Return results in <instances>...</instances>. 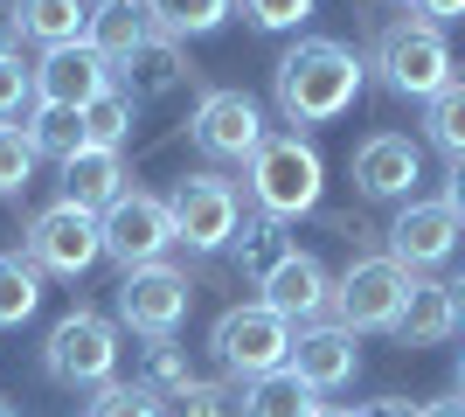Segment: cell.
<instances>
[{
    "label": "cell",
    "instance_id": "obj_11",
    "mask_svg": "<svg viewBox=\"0 0 465 417\" xmlns=\"http://www.w3.org/2000/svg\"><path fill=\"white\" fill-rule=\"evenodd\" d=\"M188 133H194V146H202L209 160L251 167L257 146L272 139V125H264V104H257L251 91H202V104H194Z\"/></svg>",
    "mask_w": 465,
    "mask_h": 417
},
{
    "label": "cell",
    "instance_id": "obj_19",
    "mask_svg": "<svg viewBox=\"0 0 465 417\" xmlns=\"http://www.w3.org/2000/svg\"><path fill=\"white\" fill-rule=\"evenodd\" d=\"M118 195H125V160H118V154L84 146L77 160H63V202H77V209H91V216H104Z\"/></svg>",
    "mask_w": 465,
    "mask_h": 417
},
{
    "label": "cell",
    "instance_id": "obj_14",
    "mask_svg": "<svg viewBox=\"0 0 465 417\" xmlns=\"http://www.w3.org/2000/svg\"><path fill=\"white\" fill-rule=\"evenodd\" d=\"M112 63L97 56L91 42H63V49H42L35 63V104H63V112H84L112 91Z\"/></svg>",
    "mask_w": 465,
    "mask_h": 417
},
{
    "label": "cell",
    "instance_id": "obj_43",
    "mask_svg": "<svg viewBox=\"0 0 465 417\" xmlns=\"http://www.w3.org/2000/svg\"><path fill=\"white\" fill-rule=\"evenodd\" d=\"M459 397H465V355H459Z\"/></svg>",
    "mask_w": 465,
    "mask_h": 417
},
{
    "label": "cell",
    "instance_id": "obj_32",
    "mask_svg": "<svg viewBox=\"0 0 465 417\" xmlns=\"http://www.w3.org/2000/svg\"><path fill=\"white\" fill-rule=\"evenodd\" d=\"M312 7H320V0H243L251 28H264V35H299L312 21Z\"/></svg>",
    "mask_w": 465,
    "mask_h": 417
},
{
    "label": "cell",
    "instance_id": "obj_5",
    "mask_svg": "<svg viewBox=\"0 0 465 417\" xmlns=\"http://www.w3.org/2000/svg\"><path fill=\"white\" fill-rule=\"evenodd\" d=\"M42 369L63 390H104L118 382V320L97 306H70L42 341Z\"/></svg>",
    "mask_w": 465,
    "mask_h": 417
},
{
    "label": "cell",
    "instance_id": "obj_31",
    "mask_svg": "<svg viewBox=\"0 0 465 417\" xmlns=\"http://www.w3.org/2000/svg\"><path fill=\"white\" fill-rule=\"evenodd\" d=\"M84 417H167V403H153L139 382H104V390H91Z\"/></svg>",
    "mask_w": 465,
    "mask_h": 417
},
{
    "label": "cell",
    "instance_id": "obj_20",
    "mask_svg": "<svg viewBox=\"0 0 465 417\" xmlns=\"http://www.w3.org/2000/svg\"><path fill=\"white\" fill-rule=\"evenodd\" d=\"M146 35H153V21H146L139 0H97V7H91V28H84V42H91L104 63H125Z\"/></svg>",
    "mask_w": 465,
    "mask_h": 417
},
{
    "label": "cell",
    "instance_id": "obj_2",
    "mask_svg": "<svg viewBox=\"0 0 465 417\" xmlns=\"http://www.w3.org/2000/svg\"><path fill=\"white\" fill-rule=\"evenodd\" d=\"M320 195H327V160H320V146H312L306 133H272L264 146H257L251 160V202L264 209L272 223H299L320 209Z\"/></svg>",
    "mask_w": 465,
    "mask_h": 417
},
{
    "label": "cell",
    "instance_id": "obj_28",
    "mask_svg": "<svg viewBox=\"0 0 465 417\" xmlns=\"http://www.w3.org/2000/svg\"><path fill=\"white\" fill-rule=\"evenodd\" d=\"M424 139L445 160H465V77H451L445 91L424 104Z\"/></svg>",
    "mask_w": 465,
    "mask_h": 417
},
{
    "label": "cell",
    "instance_id": "obj_4",
    "mask_svg": "<svg viewBox=\"0 0 465 417\" xmlns=\"http://www.w3.org/2000/svg\"><path fill=\"white\" fill-rule=\"evenodd\" d=\"M209 355L230 382H257L292 362V320H278L264 299H243V306H223L209 327Z\"/></svg>",
    "mask_w": 465,
    "mask_h": 417
},
{
    "label": "cell",
    "instance_id": "obj_7",
    "mask_svg": "<svg viewBox=\"0 0 465 417\" xmlns=\"http://www.w3.org/2000/svg\"><path fill=\"white\" fill-rule=\"evenodd\" d=\"M167 216H174V243L188 251H230L236 230H243V195H236V181L223 174H181L167 188Z\"/></svg>",
    "mask_w": 465,
    "mask_h": 417
},
{
    "label": "cell",
    "instance_id": "obj_18",
    "mask_svg": "<svg viewBox=\"0 0 465 417\" xmlns=\"http://www.w3.org/2000/svg\"><path fill=\"white\" fill-rule=\"evenodd\" d=\"M389 334L403 341V348H438V341L459 334V299H451V278H410V299L403 313H396V327Z\"/></svg>",
    "mask_w": 465,
    "mask_h": 417
},
{
    "label": "cell",
    "instance_id": "obj_37",
    "mask_svg": "<svg viewBox=\"0 0 465 417\" xmlns=\"http://www.w3.org/2000/svg\"><path fill=\"white\" fill-rule=\"evenodd\" d=\"M15 56H21V21L0 15V63H15Z\"/></svg>",
    "mask_w": 465,
    "mask_h": 417
},
{
    "label": "cell",
    "instance_id": "obj_38",
    "mask_svg": "<svg viewBox=\"0 0 465 417\" xmlns=\"http://www.w3.org/2000/svg\"><path fill=\"white\" fill-rule=\"evenodd\" d=\"M354 417H417V403H403V397H382V403H369V411H354Z\"/></svg>",
    "mask_w": 465,
    "mask_h": 417
},
{
    "label": "cell",
    "instance_id": "obj_17",
    "mask_svg": "<svg viewBox=\"0 0 465 417\" xmlns=\"http://www.w3.org/2000/svg\"><path fill=\"white\" fill-rule=\"evenodd\" d=\"M118 91L133 104H153V98H174L181 84H194V63H188V42L174 35H146L125 63H112Z\"/></svg>",
    "mask_w": 465,
    "mask_h": 417
},
{
    "label": "cell",
    "instance_id": "obj_16",
    "mask_svg": "<svg viewBox=\"0 0 465 417\" xmlns=\"http://www.w3.org/2000/svg\"><path fill=\"white\" fill-rule=\"evenodd\" d=\"M257 293H264V306H272L278 320H292V327H312V320L333 313V272L312 258V251H292Z\"/></svg>",
    "mask_w": 465,
    "mask_h": 417
},
{
    "label": "cell",
    "instance_id": "obj_41",
    "mask_svg": "<svg viewBox=\"0 0 465 417\" xmlns=\"http://www.w3.org/2000/svg\"><path fill=\"white\" fill-rule=\"evenodd\" d=\"M0 417H21V403H15V397H0Z\"/></svg>",
    "mask_w": 465,
    "mask_h": 417
},
{
    "label": "cell",
    "instance_id": "obj_8",
    "mask_svg": "<svg viewBox=\"0 0 465 417\" xmlns=\"http://www.w3.org/2000/svg\"><path fill=\"white\" fill-rule=\"evenodd\" d=\"M403 299H410V272L389 258V251H369V258H354L348 272L333 278V320H341L348 334H382V327H396Z\"/></svg>",
    "mask_w": 465,
    "mask_h": 417
},
{
    "label": "cell",
    "instance_id": "obj_40",
    "mask_svg": "<svg viewBox=\"0 0 465 417\" xmlns=\"http://www.w3.org/2000/svg\"><path fill=\"white\" fill-rule=\"evenodd\" d=\"M451 299H459V334H465V272L451 278Z\"/></svg>",
    "mask_w": 465,
    "mask_h": 417
},
{
    "label": "cell",
    "instance_id": "obj_25",
    "mask_svg": "<svg viewBox=\"0 0 465 417\" xmlns=\"http://www.w3.org/2000/svg\"><path fill=\"white\" fill-rule=\"evenodd\" d=\"M139 7H146V21H153V35L188 42V35H215V28L230 21L236 0H139Z\"/></svg>",
    "mask_w": 465,
    "mask_h": 417
},
{
    "label": "cell",
    "instance_id": "obj_36",
    "mask_svg": "<svg viewBox=\"0 0 465 417\" xmlns=\"http://www.w3.org/2000/svg\"><path fill=\"white\" fill-rule=\"evenodd\" d=\"M410 15H424V21H465V0H410Z\"/></svg>",
    "mask_w": 465,
    "mask_h": 417
},
{
    "label": "cell",
    "instance_id": "obj_1",
    "mask_svg": "<svg viewBox=\"0 0 465 417\" xmlns=\"http://www.w3.org/2000/svg\"><path fill=\"white\" fill-rule=\"evenodd\" d=\"M361 84H369V63L354 56L348 42L299 35L272 70V98H278V119H285L292 133H312V125L348 119L354 98H361Z\"/></svg>",
    "mask_w": 465,
    "mask_h": 417
},
{
    "label": "cell",
    "instance_id": "obj_34",
    "mask_svg": "<svg viewBox=\"0 0 465 417\" xmlns=\"http://www.w3.org/2000/svg\"><path fill=\"white\" fill-rule=\"evenodd\" d=\"M174 417H236V397L223 390V382H194L188 397L174 403Z\"/></svg>",
    "mask_w": 465,
    "mask_h": 417
},
{
    "label": "cell",
    "instance_id": "obj_21",
    "mask_svg": "<svg viewBox=\"0 0 465 417\" xmlns=\"http://www.w3.org/2000/svg\"><path fill=\"white\" fill-rule=\"evenodd\" d=\"M320 411H327L320 390H306L292 369H272V376L243 382V397H236V417H320Z\"/></svg>",
    "mask_w": 465,
    "mask_h": 417
},
{
    "label": "cell",
    "instance_id": "obj_42",
    "mask_svg": "<svg viewBox=\"0 0 465 417\" xmlns=\"http://www.w3.org/2000/svg\"><path fill=\"white\" fill-rule=\"evenodd\" d=\"M320 417H354V411H341V403H327V411H320Z\"/></svg>",
    "mask_w": 465,
    "mask_h": 417
},
{
    "label": "cell",
    "instance_id": "obj_24",
    "mask_svg": "<svg viewBox=\"0 0 465 417\" xmlns=\"http://www.w3.org/2000/svg\"><path fill=\"white\" fill-rule=\"evenodd\" d=\"M292 251H299V243L285 237V223L257 216V223H243V230H236V243H230V264H236L243 278H251V285H264V278H272L278 264L292 258Z\"/></svg>",
    "mask_w": 465,
    "mask_h": 417
},
{
    "label": "cell",
    "instance_id": "obj_3",
    "mask_svg": "<svg viewBox=\"0 0 465 417\" xmlns=\"http://www.w3.org/2000/svg\"><path fill=\"white\" fill-rule=\"evenodd\" d=\"M375 70H382V84L396 91V98H417V104H430L438 91L451 84V42H445V28L438 21H424V15H403V21H389L382 35H375Z\"/></svg>",
    "mask_w": 465,
    "mask_h": 417
},
{
    "label": "cell",
    "instance_id": "obj_13",
    "mask_svg": "<svg viewBox=\"0 0 465 417\" xmlns=\"http://www.w3.org/2000/svg\"><path fill=\"white\" fill-rule=\"evenodd\" d=\"M382 237H389V258L403 264L410 278H424V272H438V264L459 251L465 223L451 216L445 202H403V209H396V223H389Z\"/></svg>",
    "mask_w": 465,
    "mask_h": 417
},
{
    "label": "cell",
    "instance_id": "obj_12",
    "mask_svg": "<svg viewBox=\"0 0 465 417\" xmlns=\"http://www.w3.org/2000/svg\"><path fill=\"white\" fill-rule=\"evenodd\" d=\"M348 181L361 202H417L424 181V139L410 133H369L348 160Z\"/></svg>",
    "mask_w": 465,
    "mask_h": 417
},
{
    "label": "cell",
    "instance_id": "obj_30",
    "mask_svg": "<svg viewBox=\"0 0 465 417\" xmlns=\"http://www.w3.org/2000/svg\"><path fill=\"white\" fill-rule=\"evenodd\" d=\"M35 167H42V154H35V139H28V125H0V195L7 202L28 195Z\"/></svg>",
    "mask_w": 465,
    "mask_h": 417
},
{
    "label": "cell",
    "instance_id": "obj_9",
    "mask_svg": "<svg viewBox=\"0 0 465 417\" xmlns=\"http://www.w3.org/2000/svg\"><path fill=\"white\" fill-rule=\"evenodd\" d=\"M188 306H194V285H188V272L181 264H139V272H118V293H112V320L118 327H133V334H146V341H167L188 320Z\"/></svg>",
    "mask_w": 465,
    "mask_h": 417
},
{
    "label": "cell",
    "instance_id": "obj_27",
    "mask_svg": "<svg viewBox=\"0 0 465 417\" xmlns=\"http://www.w3.org/2000/svg\"><path fill=\"white\" fill-rule=\"evenodd\" d=\"M35 306H42V272L28 264V251H0V327H21Z\"/></svg>",
    "mask_w": 465,
    "mask_h": 417
},
{
    "label": "cell",
    "instance_id": "obj_23",
    "mask_svg": "<svg viewBox=\"0 0 465 417\" xmlns=\"http://www.w3.org/2000/svg\"><path fill=\"white\" fill-rule=\"evenodd\" d=\"M194 382H202V376L188 369V348H181L174 334H167V341H146V355H139V390H146L153 403H167V411H174Z\"/></svg>",
    "mask_w": 465,
    "mask_h": 417
},
{
    "label": "cell",
    "instance_id": "obj_22",
    "mask_svg": "<svg viewBox=\"0 0 465 417\" xmlns=\"http://www.w3.org/2000/svg\"><path fill=\"white\" fill-rule=\"evenodd\" d=\"M7 15L21 21V42H42V49L84 42V28H91V7H84V0H15Z\"/></svg>",
    "mask_w": 465,
    "mask_h": 417
},
{
    "label": "cell",
    "instance_id": "obj_33",
    "mask_svg": "<svg viewBox=\"0 0 465 417\" xmlns=\"http://www.w3.org/2000/svg\"><path fill=\"white\" fill-rule=\"evenodd\" d=\"M28 104H35V70H21V56L0 63V125H15Z\"/></svg>",
    "mask_w": 465,
    "mask_h": 417
},
{
    "label": "cell",
    "instance_id": "obj_6",
    "mask_svg": "<svg viewBox=\"0 0 465 417\" xmlns=\"http://www.w3.org/2000/svg\"><path fill=\"white\" fill-rule=\"evenodd\" d=\"M21 251H28V264H35L42 278H84L104 258V223H97L91 209H77V202H49V209L28 216Z\"/></svg>",
    "mask_w": 465,
    "mask_h": 417
},
{
    "label": "cell",
    "instance_id": "obj_10",
    "mask_svg": "<svg viewBox=\"0 0 465 417\" xmlns=\"http://www.w3.org/2000/svg\"><path fill=\"white\" fill-rule=\"evenodd\" d=\"M104 258L118 272H139V264H160L174 251V216H167V195H146V188H125V195L104 209Z\"/></svg>",
    "mask_w": 465,
    "mask_h": 417
},
{
    "label": "cell",
    "instance_id": "obj_35",
    "mask_svg": "<svg viewBox=\"0 0 465 417\" xmlns=\"http://www.w3.org/2000/svg\"><path fill=\"white\" fill-rule=\"evenodd\" d=\"M438 202L465 223V160H451V167H445V195H438Z\"/></svg>",
    "mask_w": 465,
    "mask_h": 417
},
{
    "label": "cell",
    "instance_id": "obj_15",
    "mask_svg": "<svg viewBox=\"0 0 465 417\" xmlns=\"http://www.w3.org/2000/svg\"><path fill=\"white\" fill-rule=\"evenodd\" d=\"M361 334H348L341 320H312V327H292V376L306 382V390H348L354 369H361V348H354Z\"/></svg>",
    "mask_w": 465,
    "mask_h": 417
},
{
    "label": "cell",
    "instance_id": "obj_26",
    "mask_svg": "<svg viewBox=\"0 0 465 417\" xmlns=\"http://www.w3.org/2000/svg\"><path fill=\"white\" fill-rule=\"evenodd\" d=\"M28 139H35L42 160H77L84 146H91L84 112H63V104H35V112H28Z\"/></svg>",
    "mask_w": 465,
    "mask_h": 417
},
{
    "label": "cell",
    "instance_id": "obj_29",
    "mask_svg": "<svg viewBox=\"0 0 465 417\" xmlns=\"http://www.w3.org/2000/svg\"><path fill=\"white\" fill-rule=\"evenodd\" d=\"M133 112L139 104L125 98V91H104V98L97 104H84V133H91V146H104V154H118V146H125V139H133Z\"/></svg>",
    "mask_w": 465,
    "mask_h": 417
},
{
    "label": "cell",
    "instance_id": "obj_39",
    "mask_svg": "<svg viewBox=\"0 0 465 417\" xmlns=\"http://www.w3.org/2000/svg\"><path fill=\"white\" fill-rule=\"evenodd\" d=\"M417 417H465V397H438V403H417Z\"/></svg>",
    "mask_w": 465,
    "mask_h": 417
}]
</instances>
